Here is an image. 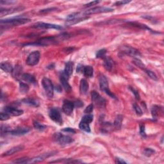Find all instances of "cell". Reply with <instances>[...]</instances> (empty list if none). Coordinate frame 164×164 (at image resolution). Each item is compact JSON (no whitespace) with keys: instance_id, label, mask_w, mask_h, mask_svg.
I'll return each instance as SVG.
<instances>
[{"instance_id":"obj_1","label":"cell","mask_w":164,"mask_h":164,"mask_svg":"<svg viewBox=\"0 0 164 164\" xmlns=\"http://www.w3.org/2000/svg\"><path fill=\"white\" fill-rule=\"evenodd\" d=\"M60 41L59 37L58 36L57 38L55 37H44L39 39L37 41H35L32 43H28L25 44V46H46L49 45H53L57 44V42Z\"/></svg>"},{"instance_id":"obj_2","label":"cell","mask_w":164,"mask_h":164,"mask_svg":"<svg viewBox=\"0 0 164 164\" xmlns=\"http://www.w3.org/2000/svg\"><path fill=\"white\" fill-rule=\"evenodd\" d=\"M30 21V19L27 18H12V19H7L5 20H1V25H5V27H16V26L24 25L26 23H28Z\"/></svg>"},{"instance_id":"obj_3","label":"cell","mask_w":164,"mask_h":164,"mask_svg":"<svg viewBox=\"0 0 164 164\" xmlns=\"http://www.w3.org/2000/svg\"><path fill=\"white\" fill-rule=\"evenodd\" d=\"M100 81V89L104 92L107 95H109L111 98H114L115 100H117V97L113 93H111L109 88V82L105 76H104L103 74H101L99 78Z\"/></svg>"},{"instance_id":"obj_4","label":"cell","mask_w":164,"mask_h":164,"mask_svg":"<svg viewBox=\"0 0 164 164\" xmlns=\"http://www.w3.org/2000/svg\"><path fill=\"white\" fill-rule=\"evenodd\" d=\"M93 115L90 114H86L82 117V119L79 124V128L80 130L84 131L87 133L90 132V128L89 124L93 121Z\"/></svg>"},{"instance_id":"obj_5","label":"cell","mask_w":164,"mask_h":164,"mask_svg":"<svg viewBox=\"0 0 164 164\" xmlns=\"http://www.w3.org/2000/svg\"><path fill=\"white\" fill-rule=\"evenodd\" d=\"M42 84L48 97L49 99H52L53 97L54 87L51 81L47 78H44L42 80Z\"/></svg>"},{"instance_id":"obj_6","label":"cell","mask_w":164,"mask_h":164,"mask_svg":"<svg viewBox=\"0 0 164 164\" xmlns=\"http://www.w3.org/2000/svg\"><path fill=\"white\" fill-rule=\"evenodd\" d=\"M114 11L113 8H111L109 7H105V6H97L93 8H90L87 11H85L83 12V14L86 16L88 15L92 14H100V13H108V12H112Z\"/></svg>"},{"instance_id":"obj_7","label":"cell","mask_w":164,"mask_h":164,"mask_svg":"<svg viewBox=\"0 0 164 164\" xmlns=\"http://www.w3.org/2000/svg\"><path fill=\"white\" fill-rule=\"evenodd\" d=\"M54 140L57 142L60 145L65 146L70 144L74 141L71 137L67 135H64L60 133H56L53 135Z\"/></svg>"},{"instance_id":"obj_8","label":"cell","mask_w":164,"mask_h":164,"mask_svg":"<svg viewBox=\"0 0 164 164\" xmlns=\"http://www.w3.org/2000/svg\"><path fill=\"white\" fill-rule=\"evenodd\" d=\"M91 97L93 103H94V104H96L97 107L100 108V109H103V108L105 107L106 100L101 97L100 94L97 93L96 91L92 92Z\"/></svg>"},{"instance_id":"obj_9","label":"cell","mask_w":164,"mask_h":164,"mask_svg":"<svg viewBox=\"0 0 164 164\" xmlns=\"http://www.w3.org/2000/svg\"><path fill=\"white\" fill-rule=\"evenodd\" d=\"M120 53L123 55H128L130 57H136L138 56H141L140 51L137 50V49L132 48L129 46H124L121 49Z\"/></svg>"},{"instance_id":"obj_10","label":"cell","mask_w":164,"mask_h":164,"mask_svg":"<svg viewBox=\"0 0 164 164\" xmlns=\"http://www.w3.org/2000/svg\"><path fill=\"white\" fill-rule=\"evenodd\" d=\"M41 57V54L38 51H33L28 55V57L27 59V64L29 66H34L36 65L39 62Z\"/></svg>"},{"instance_id":"obj_11","label":"cell","mask_w":164,"mask_h":164,"mask_svg":"<svg viewBox=\"0 0 164 164\" xmlns=\"http://www.w3.org/2000/svg\"><path fill=\"white\" fill-rule=\"evenodd\" d=\"M49 116H50L51 120H53L56 123L58 124L59 125H62V123H63V121H62L60 111L57 109H55V108H52L49 111Z\"/></svg>"},{"instance_id":"obj_12","label":"cell","mask_w":164,"mask_h":164,"mask_svg":"<svg viewBox=\"0 0 164 164\" xmlns=\"http://www.w3.org/2000/svg\"><path fill=\"white\" fill-rule=\"evenodd\" d=\"M32 28H39V29H62V27L60 25L46 23L43 22H38L32 26Z\"/></svg>"},{"instance_id":"obj_13","label":"cell","mask_w":164,"mask_h":164,"mask_svg":"<svg viewBox=\"0 0 164 164\" xmlns=\"http://www.w3.org/2000/svg\"><path fill=\"white\" fill-rule=\"evenodd\" d=\"M30 130L31 128L29 127H27V126L18 127L16 128L15 129L11 130V132H10V134H11V135L14 136H21L27 134Z\"/></svg>"},{"instance_id":"obj_14","label":"cell","mask_w":164,"mask_h":164,"mask_svg":"<svg viewBox=\"0 0 164 164\" xmlns=\"http://www.w3.org/2000/svg\"><path fill=\"white\" fill-rule=\"evenodd\" d=\"M74 108V103L71 102L70 101L65 100L64 101L63 106H62V110L67 116H71L72 113H73Z\"/></svg>"},{"instance_id":"obj_15","label":"cell","mask_w":164,"mask_h":164,"mask_svg":"<svg viewBox=\"0 0 164 164\" xmlns=\"http://www.w3.org/2000/svg\"><path fill=\"white\" fill-rule=\"evenodd\" d=\"M3 110H4L5 112H6L11 116H19L23 114V111L22 110H19L15 109V108L11 107H6L4 108Z\"/></svg>"},{"instance_id":"obj_16","label":"cell","mask_w":164,"mask_h":164,"mask_svg":"<svg viewBox=\"0 0 164 164\" xmlns=\"http://www.w3.org/2000/svg\"><path fill=\"white\" fill-rule=\"evenodd\" d=\"M68 79H69V77L64 73V72H63L60 75V80L62 85V87H63L65 90V91L67 92H69L71 90V87L70 86V85L68 83Z\"/></svg>"},{"instance_id":"obj_17","label":"cell","mask_w":164,"mask_h":164,"mask_svg":"<svg viewBox=\"0 0 164 164\" xmlns=\"http://www.w3.org/2000/svg\"><path fill=\"white\" fill-rule=\"evenodd\" d=\"M104 62H103V65L104 67L106 69V70L109 71H111L114 67V60L109 57H105L104 58Z\"/></svg>"},{"instance_id":"obj_18","label":"cell","mask_w":164,"mask_h":164,"mask_svg":"<svg viewBox=\"0 0 164 164\" xmlns=\"http://www.w3.org/2000/svg\"><path fill=\"white\" fill-rule=\"evenodd\" d=\"M22 8L21 7H14L11 8H5V9L1 8V10H0V14H1V16L2 17V16L9 15L13 14V13H15L16 12L20 11H21Z\"/></svg>"},{"instance_id":"obj_19","label":"cell","mask_w":164,"mask_h":164,"mask_svg":"<svg viewBox=\"0 0 164 164\" xmlns=\"http://www.w3.org/2000/svg\"><path fill=\"white\" fill-rule=\"evenodd\" d=\"M52 155H53V153H46V154H42V155L36 157V158H32V159H29L28 163H38V162H42V161H43V160H44L46 158H48V157H50V156H51Z\"/></svg>"},{"instance_id":"obj_20","label":"cell","mask_w":164,"mask_h":164,"mask_svg":"<svg viewBox=\"0 0 164 164\" xmlns=\"http://www.w3.org/2000/svg\"><path fill=\"white\" fill-rule=\"evenodd\" d=\"M24 149V146L22 145H19L18 146H15L12 147L11 149H9L7 151L5 152V153H3V155H2L3 156H11L14 155V154L21 151L22 149Z\"/></svg>"},{"instance_id":"obj_21","label":"cell","mask_w":164,"mask_h":164,"mask_svg":"<svg viewBox=\"0 0 164 164\" xmlns=\"http://www.w3.org/2000/svg\"><path fill=\"white\" fill-rule=\"evenodd\" d=\"M21 79L27 82L28 83L35 85L37 83V80L33 75L28 73H24L22 75Z\"/></svg>"},{"instance_id":"obj_22","label":"cell","mask_w":164,"mask_h":164,"mask_svg":"<svg viewBox=\"0 0 164 164\" xmlns=\"http://www.w3.org/2000/svg\"><path fill=\"white\" fill-rule=\"evenodd\" d=\"M22 67L20 65H16V66L14 68L12 71V76L14 77L15 79L16 80H19V78H21L22 75L23 74H22Z\"/></svg>"},{"instance_id":"obj_23","label":"cell","mask_w":164,"mask_h":164,"mask_svg":"<svg viewBox=\"0 0 164 164\" xmlns=\"http://www.w3.org/2000/svg\"><path fill=\"white\" fill-rule=\"evenodd\" d=\"M1 69L3 71L6 72V73H12L14 67H12V65L11 63H9L8 62H1V65H0Z\"/></svg>"},{"instance_id":"obj_24","label":"cell","mask_w":164,"mask_h":164,"mask_svg":"<svg viewBox=\"0 0 164 164\" xmlns=\"http://www.w3.org/2000/svg\"><path fill=\"white\" fill-rule=\"evenodd\" d=\"M88 90V83L85 79H82L80 81V91L81 94H86Z\"/></svg>"},{"instance_id":"obj_25","label":"cell","mask_w":164,"mask_h":164,"mask_svg":"<svg viewBox=\"0 0 164 164\" xmlns=\"http://www.w3.org/2000/svg\"><path fill=\"white\" fill-rule=\"evenodd\" d=\"M73 63L72 62H67L65 64V69H64V73L67 75V76L69 78L71 75L73 73Z\"/></svg>"},{"instance_id":"obj_26","label":"cell","mask_w":164,"mask_h":164,"mask_svg":"<svg viewBox=\"0 0 164 164\" xmlns=\"http://www.w3.org/2000/svg\"><path fill=\"white\" fill-rule=\"evenodd\" d=\"M123 121V117L122 115H118L114 121V126L116 130H120L122 126V123Z\"/></svg>"},{"instance_id":"obj_27","label":"cell","mask_w":164,"mask_h":164,"mask_svg":"<svg viewBox=\"0 0 164 164\" xmlns=\"http://www.w3.org/2000/svg\"><path fill=\"white\" fill-rule=\"evenodd\" d=\"M83 74L87 78H91L93 76L94 74V69L90 65H87V66H84Z\"/></svg>"},{"instance_id":"obj_28","label":"cell","mask_w":164,"mask_h":164,"mask_svg":"<svg viewBox=\"0 0 164 164\" xmlns=\"http://www.w3.org/2000/svg\"><path fill=\"white\" fill-rule=\"evenodd\" d=\"M102 127L101 128V131L102 133H109L112 129L113 125L110 123H104L102 122Z\"/></svg>"},{"instance_id":"obj_29","label":"cell","mask_w":164,"mask_h":164,"mask_svg":"<svg viewBox=\"0 0 164 164\" xmlns=\"http://www.w3.org/2000/svg\"><path fill=\"white\" fill-rule=\"evenodd\" d=\"M22 102L25 104H27L29 106L34 107H39V101L34 99H31V98H27V99H24L22 100Z\"/></svg>"},{"instance_id":"obj_30","label":"cell","mask_w":164,"mask_h":164,"mask_svg":"<svg viewBox=\"0 0 164 164\" xmlns=\"http://www.w3.org/2000/svg\"><path fill=\"white\" fill-rule=\"evenodd\" d=\"M88 19V17L85 16V17H82L80 18L73 19V20H71V21H66V22H65V25L67 26H71V25H73L75 24H77V23H78V22H80L81 21H83L85 20H87V19Z\"/></svg>"},{"instance_id":"obj_31","label":"cell","mask_w":164,"mask_h":164,"mask_svg":"<svg viewBox=\"0 0 164 164\" xmlns=\"http://www.w3.org/2000/svg\"><path fill=\"white\" fill-rule=\"evenodd\" d=\"M161 109V108H160L157 105H154L152 109H151V114L153 119H157L159 116L160 113V110Z\"/></svg>"},{"instance_id":"obj_32","label":"cell","mask_w":164,"mask_h":164,"mask_svg":"<svg viewBox=\"0 0 164 164\" xmlns=\"http://www.w3.org/2000/svg\"><path fill=\"white\" fill-rule=\"evenodd\" d=\"M132 62H133V63L135 64L137 67H139L142 70L144 71V70L146 69V65L144 64L143 62L141 61L139 58H135L133 59Z\"/></svg>"},{"instance_id":"obj_33","label":"cell","mask_w":164,"mask_h":164,"mask_svg":"<svg viewBox=\"0 0 164 164\" xmlns=\"http://www.w3.org/2000/svg\"><path fill=\"white\" fill-rule=\"evenodd\" d=\"M19 90L22 94H27L29 90V86L23 82H20L19 83Z\"/></svg>"},{"instance_id":"obj_34","label":"cell","mask_w":164,"mask_h":164,"mask_svg":"<svg viewBox=\"0 0 164 164\" xmlns=\"http://www.w3.org/2000/svg\"><path fill=\"white\" fill-rule=\"evenodd\" d=\"M144 71H145V73L147 74V76H148L150 78H151L152 80H155V81L158 80V78H157V76L156 75V74L154 73V72L150 71L149 69H146L144 70Z\"/></svg>"},{"instance_id":"obj_35","label":"cell","mask_w":164,"mask_h":164,"mask_svg":"<svg viewBox=\"0 0 164 164\" xmlns=\"http://www.w3.org/2000/svg\"><path fill=\"white\" fill-rule=\"evenodd\" d=\"M11 129H10V127L7 125H4V124H2L1 126V135L3 136V135H5L6 133H10L11 132Z\"/></svg>"},{"instance_id":"obj_36","label":"cell","mask_w":164,"mask_h":164,"mask_svg":"<svg viewBox=\"0 0 164 164\" xmlns=\"http://www.w3.org/2000/svg\"><path fill=\"white\" fill-rule=\"evenodd\" d=\"M34 126L36 130H39V131H43L46 128V126L44 125V124L39 123L37 121H34Z\"/></svg>"},{"instance_id":"obj_37","label":"cell","mask_w":164,"mask_h":164,"mask_svg":"<svg viewBox=\"0 0 164 164\" xmlns=\"http://www.w3.org/2000/svg\"><path fill=\"white\" fill-rule=\"evenodd\" d=\"M107 50L105 49H101L99 50L96 53V58H104L106 57Z\"/></svg>"},{"instance_id":"obj_38","label":"cell","mask_w":164,"mask_h":164,"mask_svg":"<svg viewBox=\"0 0 164 164\" xmlns=\"http://www.w3.org/2000/svg\"><path fill=\"white\" fill-rule=\"evenodd\" d=\"M155 153V151L151 148H145L144 149V151H143L144 155L147 157H149L153 155Z\"/></svg>"},{"instance_id":"obj_39","label":"cell","mask_w":164,"mask_h":164,"mask_svg":"<svg viewBox=\"0 0 164 164\" xmlns=\"http://www.w3.org/2000/svg\"><path fill=\"white\" fill-rule=\"evenodd\" d=\"M140 135L143 138L146 137V134L145 132V126H144V124H140Z\"/></svg>"},{"instance_id":"obj_40","label":"cell","mask_w":164,"mask_h":164,"mask_svg":"<svg viewBox=\"0 0 164 164\" xmlns=\"http://www.w3.org/2000/svg\"><path fill=\"white\" fill-rule=\"evenodd\" d=\"M133 109H134V110H135V113L137 114V116H141L143 114V112H142V110H141L139 106H138L137 104H133Z\"/></svg>"},{"instance_id":"obj_41","label":"cell","mask_w":164,"mask_h":164,"mask_svg":"<svg viewBox=\"0 0 164 164\" xmlns=\"http://www.w3.org/2000/svg\"><path fill=\"white\" fill-rule=\"evenodd\" d=\"M10 115L8 114L6 112H1V114H0V119H1V121H6V120H8L9 119V118H10Z\"/></svg>"},{"instance_id":"obj_42","label":"cell","mask_w":164,"mask_h":164,"mask_svg":"<svg viewBox=\"0 0 164 164\" xmlns=\"http://www.w3.org/2000/svg\"><path fill=\"white\" fill-rule=\"evenodd\" d=\"M29 158H19L16 160H14L13 163H28Z\"/></svg>"},{"instance_id":"obj_43","label":"cell","mask_w":164,"mask_h":164,"mask_svg":"<svg viewBox=\"0 0 164 164\" xmlns=\"http://www.w3.org/2000/svg\"><path fill=\"white\" fill-rule=\"evenodd\" d=\"M129 88H130V90L132 92V93L134 95H135V97L136 98V100H140V95H139V92H138L137 90L135 89V88L132 87H129Z\"/></svg>"},{"instance_id":"obj_44","label":"cell","mask_w":164,"mask_h":164,"mask_svg":"<svg viewBox=\"0 0 164 164\" xmlns=\"http://www.w3.org/2000/svg\"><path fill=\"white\" fill-rule=\"evenodd\" d=\"M93 110H94V104H90L86 108V109H85V110H84V112L87 114H90L92 111H93Z\"/></svg>"},{"instance_id":"obj_45","label":"cell","mask_w":164,"mask_h":164,"mask_svg":"<svg viewBox=\"0 0 164 164\" xmlns=\"http://www.w3.org/2000/svg\"><path fill=\"white\" fill-rule=\"evenodd\" d=\"M56 10H57V8L53 7V8H50L41 10V11L39 12L42 13V14H43V13H48V12H52V11H56Z\"/></svg>"},{"instance_id":"obj_46","label":"cell","mask_w":164,"mask_h":164,"mask_svg":"<svg viewBox=\"0 0 164 164\" xmlns=\"http://www.w3.org/2000/svg\"><path fill=\"white\" fill-rule=\"evenodd\" d=\"M130 2H131V1H126V0H123V1H117V2L115 3L114 5H116V6L124 5L128 4V3H129Z\"/></svg>"},{"instance_id":"obj_47","label":"cell","mask_w":164,"mask_h":164,"mask_svg":"<svg viewBox=\"0 0 164 164\" xmlns=\"http://www.w3.org/2000/svg\"><path fill=\"white\" fill-rule=\"evenodd\" d=\"M62 131V132L71 133H76V131H75L73 128H65L63 129Z\"/></svg>"},{"instance_id":"obj_48","label":"cell","mask_w":164,"mask_h":164,"mask_svg":"<svg viewBox=\"0 0 164 164\" xmlns=\"http://www.w3.org/2000/svg\"><path fill=\"white\" fill-rule=\"evenodd\" d=\"M74 107L80 108V107H81L83 106V102H82V101H81L80 100H77L76 102L74 103Z\"/></svg>"},{"instance_id":"obj_49","label":"cell","mask_w":164,"mask_h":164,"mask_svg":"<svg viewBox=\"0 0 164 164\" xmlns=\"http://www.w3.org/2000/svg\"><path fill=\"white\" fill-rule=\"evenodd\" d=\"M100 1H91L90 3H87V4L85 5V6H87V7H89V6H91L93 5H95L96 4H98Z\"/></svg>"},{"instance_id":"obj_50","label":"cell","mask_w":164,"mask_h":164,"mask_svg":"<svg viewBox=\"0 0 164 164\" xmlns=\"http://www.w3.org/2000/svg\"><path fill=\"white\" fill-rule=\"evenodd\" d=\"M116 163H126V162L124 161L123 159L119 158V157H117V158H116Z\"/></svg>"},{"instance_id":"obj_51","label":"cell","mask_w":164,"mask_h":164,"mask_svg":"<svg viewBox=\"0 0 164 164\" xmlns=\"http://www.w3.org/2000/svg\"><path fill=\"white\" fill-rule=\"evenodd\" d=\"M83 68L84 66L81 65H79L77 67V72L78 73H83Z\"/></svg>"},{"instance_id":"obj_52","label":"cell","mask_w":164,"mask_h":164,"mask_svg":"<svg viewBox=\"0 0 164 164\" xmlns=\"http://www.w3.org/2000/svg\"><path fill=\"white\" fill-rule=\"evenodd\" d=\"M0 3H1V4H11V3H15V1H0Z\"/></svg>"}]
</instances>
